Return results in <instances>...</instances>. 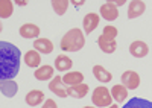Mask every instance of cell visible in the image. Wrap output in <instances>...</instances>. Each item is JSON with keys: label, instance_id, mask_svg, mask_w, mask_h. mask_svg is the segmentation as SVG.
<instances>
[{"label": "cell", "instance_id": "f546056e", "mask_svg": "<svg viewBox=\"0 0 152 108\" xmlns=\"http://www.w3.org/2000/svg\"><path fill=\"white\" fill-rule=\"evenodd\" d=\"M107 108H119V107H117V104H111V105L107 107Z\"/></svg>", "mask_w": 152, "mask_h": 108}, {"label": "cell", "instance_id": "ffe728a7", "mask_svg": "<svg viewBox=\"0 0 152 108\" xmlns=\"http://www.w3.org/2000/svg\"><path fill=\"white\" fill-rule=\"evenodd\" d=\"M111 96L113 99L117 102H125V99L128 98V88H126L125 85H120V84H117V85H114L111 88Z\"/></svg>", "mask_w": 152, "mask_h": 108}, {"label": "cell", "instance_id": "603a6c76", "mask_svg": "<svg viewBox=\"0 0 152 108\" xmlns=\"http://www.w3.org/2000/svg\"><path fill=\"white\" fill-rule=\"evenodd\" d=\"M97 44L100 47V50L104 53H114L117 49V43L116 41H107V40H102V38H97Z\"/></svg>", "mask_w": 152, "mask_h": 108}, {"label": "cell", "instance_id": "6da1fadb", "mask_svg": "<svg viewBox=\"0 0 152 108\" xmlns=\"http://www.w3.org/2000/svg\"><path fill=\"white\" fill-rule=\"evenodd\" d=\"M21 63V52L12 43H0V78L2 81L12 79L18 75Z\"/></svg>", "mask_w": 152, "mask_h": 108}, {"label": "cell", "instance_id": "83f0119b", "mask_svg": "<svg viewBox=\"0 0 152 108\" xmlns=\"http://www.w3.org/2000/svg\"><path fill=\"white\" fill-rule=\"evenodd\" d=\"M113 3H114V5H116V6L119 8V6H123L126 2H125V0H116V2H113Z\"/></svg>", "mask_w": 152, "mask_h": 108}, {"label": "cell", "instance_id": "8fae6325", "mask_svg": "<svg viewBox=\"0 0 152 108\" xmlns=\"http://www.w3.org/2000/svg\"><path fill=\"white\" fill-rule=\"evenodd\" d=\"M53 73H55L53 67L44 64V66H40V67L34 72V76H35V79H38V81H49V79H53V78H55Z\"/></svg>", "mask_w": 152, "mask_h": 108}, {"label": "cell", "instance_id": "30bf717a", "mask_svg": "<svg viewBox=\"0 0 152 108\" xmlns=\"http://www.w3.org/2000/svg\"><path fill=\"white\" fill-rule=\"evenodd\" d=\"M99 15L94 14V12H90V14H87L82 20V25H84V32L85 35H90L97 26H99Z\"/></svg>", "mask_w": 152, "mask_h": 108}, {"label": "cell", "instance_id": "5b68a950", "mask_svg": "<svg viewBox=\"0 0 152 108\" xmlns=\"http://www.w3.org/2000/svg\"><path fill=\"white\" fill-rule=\"evenodd\" d=\"M100 15H102L107 21H114L117 17H119V11H117V6L113 3V0L110 2H105L102 6H100Z\"/></svg>", "mask_w": 152, "mask_h": 108}, {"label": "cell", "instance_id": "d4e9b609", "mask_svg": "<svg viewBox=\"0 0 152 108\" xmlns=\"http://www.w3.org/2000/svg\"><path fill=\"white\" fill-rule=\"evenodd\" d=\"M52 8L55 11V14L64 15L67 8H69V2H67V0H53V2H52Z\"/></svg>", "mask_w": 152, "mask_h": 108}, {"label": "cell", "instance_id": "3957f363", "mask_svg": "<svg viewBox=\"0 0 152 108\" xmlns=\"http://www.w3.org/2000/svg\"><path fill=\"white\" fill-rule=\"evenodd\" d=\"M91 101L94 104V107L97 108H104V107H110L111 102H113V96H111V91L107 88V87H96L93 90V94H91Z\"/></svg>", "mask_w": 152, "mask_h": 108}, {"label": "cell", "instance_id": "ba28073f", "mask_svg": "<svg viewBox=\"0 0 152 108\" xmlns=\"http://www.w3.org/2000/svg\"><path fill=\"white\" fill-rule=\"evenodd\" d=\"M20 35L26 40H37L38 35H40V28L34 23H24V25L20 28Z\"/></svg>", "mask_w": 152, "mask_h": 108}, {"label": "cell", "instance_id": "7402d4cb", "mask_svg": "<svg viewBox=\"0 0 152 108\" xmlns=\"http://www.w3.org/2000/svg\"><path fill=\"white\" fill-rule=\"evenodd\" d=\"M12 11H14V2H11V0H2L0 2V17L3 20L12 15Z\"/></svg>", "mask_w": 152, "mask_h": 108}, {"label": "cell", "instance_id": "e0dca14e", "mask_svg": "<svg viewBox=\"0 0 152 108\" xmlns=\"http://www.w3.org/2000/svg\"><path fill=\"white\" fill-rule=\"evenodd\" d=\"M72 66H73L72 58H69V56L64 55V53L58 55L56 59H55V69H56L58 72H67V70L72 69Z\"/></svg>", "mask_w": 152, "mask_h": 108}, {"label": "cell", "instance_id": "277c9868", "mask_svg": "<svg viewBox=\"0 0 152 108\" xmlns=\"http://www.w3.org/2000/svg\"><path fill=\"white\" fill-rule=\"evenodd\" d=\"M120 81H122V85H125L128 90H135L140 85V76H138L137 72H132V70L123 72Z\"/></svg>", "mask_w": 152, "mask_h": 108}, {"label": "cell", "instance_id": "44dd1931", "mask_svg": "<svg viewBox=\"0 0 152 108\" xmlns=\"http://www.w3.org/2000/svg\"><path fill=\"white\" fill-rule=\"evenodd\" d=\"M122 108H152V102L148 99H142V98H132Z\"/></svg>", "mask_w": 152, "mask_h": 108}, {"label": "cell", "instance_id": "484cf974", "mask_svg": "<svg viewBox=\"0 0 152 108\" xmlns=\"http://www.w3.org/2000/svg\"><path fill=\"white\" fill-rule=\"evenodd\" d=\"M43 108H58V105H56L55 101H52V99H46L44 104H43Z\"/></svg>", "mask_w": 152, "mask_h": 108}, {"label": "cell", "instance_id": "52a82bcc", "mask_svg": "<svg viewBox=\"0 0 152 108\" xmlns=\"http://www.w3.org/2000/svg\"><path fill=\"white\" fill-rule=\"evenodd\" d=\"M146 11V3L142 2V0H132L128 6V18L134 20L137 17L143 15V12Z\"/></svg>", "mask_w": 152, "mask_h": 108}, {"label": "cell", "instance_id": "4dcf8cb0", "mask_svg": "<svg viewBox=\"0 0 152 108\" xmlns=\"http://www.w3.org/2000/svg\"><path fill=\"white\" fill-rule=\"evenodd\" d=\"M82 108H94V107H82Z\"/></svg>", "mask_w": 152, "mask_h": 108}, {"label": "cell", "instance_id": "7c38bea8", "mask_svg": "<svg viewBox=\"0 0 152 108\" xmlns=\"http://www.w3.org/2000/svg\"><path fill=\"white\" fill-rule=\"evenodd\" d=\"M0 90H2V94L6 96V98H14L18 90V85L12 79H5V81H0Z\"/></svg>", "mask_w": 152, "mask_h": 108}, {"label": "cell", "instance_id": "7a4b0ae2", "mask_svg": "<svg viewBox=\"0 0 152 108\" xmlns=\"http://www.w3.org/2000/svg\"><path fill=\"white\" fill-rule=\"evenodd\" d=\"M85 44V34L79 28H73L61 38V49L64 52H79Z\"/></svg>", "mask_w": 152, "mask_h": 108}, {"label": "cell", "instance_id": "4fadbf2b", "mask_svg": "<svg viewBox=\"0 0 152 108\" xmlns=\"http://www.w3.org/2000/svg\"><path fill=\"white\" fill-rule=\"evenodd\" d=\"M34 47H35L37 52H40L43 55H49L53 50V43L47 38H37L34 41Z\"/></svg>", "mask_w": 152, "mask_h": 108}, {"label": "cell", "instance_id": "d6986e66", "mask_svg": "<svg viewBox=\"0 0 152 108\" xmlns=\"http://www.w3.org/2000/svg\"><path fill=\"white\" fill-rule=\"evenodd\" d=\"M43 101H44V93L41 90H31L26 94V104L31 107L40 105V104H43Z\"/></svg>", "mask_w": 152, "mask_h": 108}, {"label": "cell", "instance_id": "f1b7e54d", "mask_svg": "<svg viewBox=\"0 0 152 108\" xmlns=\"http://www.w3.org/2000/svg\"><path fill=\"white\" fill-rule=\"evenodd\" d=\"M85 2H84V0H81V2H72V5L75 6V8H79V6H82Z\"/></svg>", "mask_w": 152, "mask_h": 108}, {"label": "cell", "instance_id": "ac0fdd59", "mask_svg": "<svg viewBox=\"0 0 152 108\" xmlns=\"http://www.w3.org/2000/svg\"><path fill=\"white\" fill-rule=\"evenodd\" d=\"M93 75H94V78L99 82H102V84H107V82H110L113 79V75L104 66H94L93 67Z\"/></svg>", "mask_w": 152, "mask_h": 108}, {"label": "cell", "instance_id": "5bb4252c", "mask_svg": "<svg viewBox=\"0 0 152 108\" xmlns=\"http://www.w3.org/2000/svg\"><path fill=\"white\" fill-rule=\"evenodd\" d=\"M84 81V75L81 72H69L62 76V82H64L66 87H73V85H78V84H82Z\"/></svg>", "mask_w": 152, "mask_h": 108}, {"label": "cell", "instance_id": "9a60e30c", "mask_svg": "<svg viewBox=\"0 0 152 108\" xmlns=\"http://www.w3.org/2000/svg\"><path fill=\"white\" fill-rule=\"evenodd\" d=\"M88 90L90 88H88L87 84H78V85H73V87H67V94L76 99H82L87 96Z\"/></svg>", "mask_w": 152, "mask_h": 108}, {"label": "cell", "instance_id": "8992f818", "mask_svg": "<svg viewBox=\"0 0 152 108\" xmlns=\"http://www.w3.org/2000/svg\"><path fill=\"white\" fill-rule=\"evenodd\" d=\"M49 90L55 93L56 96L59 98H67V87L64 85V82H62V78L61 76H55L53 79H50L49 82Z\"/></svg>", "mask_w": 152, "mask_h": 108}, {"label": "cell", "instance_id": "9c48e42d", "mask_svg": "<svg viewBox=\"0 0 152 108\" xmlns=\"http://www.w3.org/2000/svg\"><path fill=\"white\" fill-rule=\"evenodd\" d=\"M129 53L134 56V58H145L148 53H149V47L145 41H140L137 40L134 43H131L129 46Z\"/></svg>", "mask_w": 152, "mask_h": 108}, {"label": "cell", "instance_id": "2e32d148", "mask_svg": "<svg viewBox=\"0 0 152 108\" xmlns=\"http://www.w3.org/2000/svg\"><path fill=\"white\" fill-rule=\"evenodd\" d=\"M24 63H26L28 67H32V69H38L41 64V56H40V52L37 50H29L24 53Z\"/></svg>", "mask_w": 152, "mask_h": 108}, {"label": "cell", "instance_id": "4316f807", "mask_svg": "<svg viewBox=\"0 0 152 108\" xmlns=\"http://www.w3.org/2000/svg\"><path fill=\"white\" fill-rule=\"evenodd\" d=\"M14 5H17V6H26V5H28V2H23V0H15Z\"/></svg>", "mask_w": 152, "mask_h": 108}, {"label": "cell", "instance_id": "cb8c5ba5", "mask_svg": "<svg viewBox=\"0 0 152 108\" xmlns=\"http://www.w3.org/2000/svg\"><path fill=\"white\" fill-rule=\"evenodd\" d=\"M117 34H119V31H117L116 28L111 26V25H108V26L104 28V31H102V34H100V37H99V38L107 40V41H116Z\"/></svg>", "mask_w": 152, "mask_h": 108}]
</instances>
